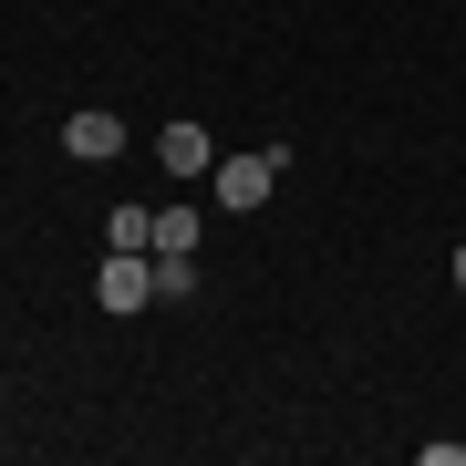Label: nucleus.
I'll use <instances>...</instances> for the list:
<instances>
[{
  "label": "nucleus",
  "instance_id": "nucleus-1",
  "mask_svg": "<svg viewBox=\"0 0 466 466\" xmlns=\"http://www.w3.org/2000/svg\"><path fill=\"white\" fill-rule=\"evenodd\" d=\"M269 187H280V146H259V156H218V208H228V218L269 208Z\"/></svg>",
  "mask_w": 466,
  "mask_h": 466
},
{
  "label": "nucleus",
  "instance_id": "nucleus-2",
  "mask_svg": "<svg viewBox=\"0 0 466 466\" xmlns=\"http://www.w3.org/2000/svg\"><path fill=\"white\" fill-rule=\"evenodd\" d=\"M94 300H104V311H146V300H156V259L146 249H115L94 269Z\"/></svg>",
  "mask_w": 466,
  "mask_h": 466
},
{
  "label": "nucleus",
  "instance_id": "nucleus-3",
  "mask_svg": "<svg viewBox=\"0 0 466 466\" xmlns=\"http://www.w3.org/2000/svg\"><path fill=\"white\" fill-rule=\"evenodd\" d=\"M63 156H73V167H104V156H125V115H104V104L63 115Z\"/></svg>",
  "mask_w": 466,
  "mask_h": 466
},
{
  "label": "nucleus",
  "instance_id": "nucleus-4",
  "mask_svg": "<svg viewBox=\"0 0 466 466\" xmlns=\"http://www.w3.org/2000/svg\"><path fill=\"white\" fill-rule=\"evenodd\" d=\"M156 167H167V177H218V146H208V125H167V135H156Z\"/></svg>",
  "mask_w": 466,
  "mask_h": 466
},
{
  "label": "nucleus",
  "instance_id": "nucleus-5",
  "mask_svg": "<svg viewBox=\"0 0 466 466\" xmlns=\"http://www.w3.org/2000/svg\"><path fill=\"white\" fill-rule=\"evenodd\" d=\"M156 259H198V208H156Z\"/></svg>",
  "mask_w": 466,
  "mask_h": 466
},
{
  "label": "nucleus",
  "instance_id": "nucleus-6",
  "mask_svg": "<svg viewBox=\"0 0 466 466\" xmlns=\"http://www.w3.org/2000/svg\"><path fill=\"white\" fill-rule=\"evenodd\" d=\"M104 238H115V249H156V208H115V218H104Z\"/></svg>",
  "mask_w": 466,
  "mask_h": 466
},
{
  "label": "nucleus",
  "instance_id": "nucleus-7",
  "mask_svg": "<svg viewBox=\"0 0 466 466\" xmlns=\"http://www.w3.org/2000/svg\"><path fill=\"white\" fill-rule=\"evenodd\" d=\"M156 259V249H146ZM187 290H198V259H156V300H187Z\"/></svg>",
  "mask_w": 466,
  "mask_h": 466
},
{
  "label": "nucleus",
  "instance_id": "nucleus-8",
  "mask_svg": "<svg viewBox=\"0 0 466 466\" xmlns=\"http://www.w3.org/2000/svg\"><path fill=\"white\" fill-rule=\"evenodd\" d=\"M456 290H466V238H456Z\"/></svg>",
  "mask_w": 466,
  "mask_h": 466
}]
</instances>
